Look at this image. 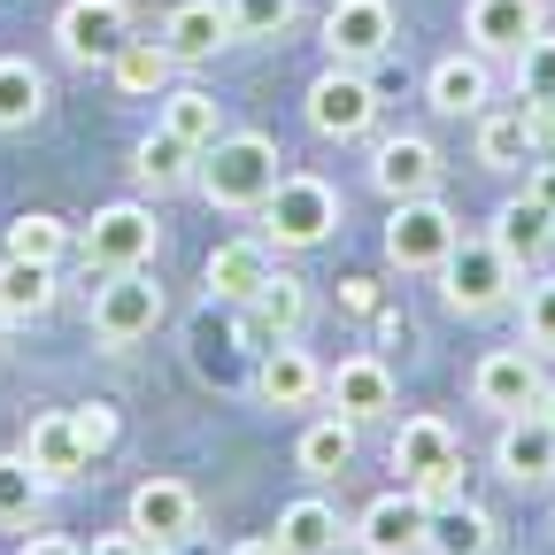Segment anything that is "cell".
I'll use <instances>...</instances> for the list:
<instances>
[{
    "label": "cell",
    "instance_id": "44dd1931",
    "mask_svg": "<svg viewBox=\"0 0 555 555\" xmlns=\"http://www.w3.org/2000/svg\"><path fill=\"white\" fill-rule=\"evenodd\" d=\"M425 101L440 108V116H478V108H494V62L486 54H440L433 69H425Z\"/></svg>",
    "mask_w": 555,
    "mask_h": 555
},
{
    "label": "cell",
    "instance_id": "9c48e42d",
    "mask_svg": "<svg viewBox=\"0 0 555 555\" xmlns=\"http://www.w3.org/2000/svg\"><path fill=\"white\" fill-rule=\"evenodd\" d=\"M124 39H131V9H124V0H62V16H54V47H62V62L108 69Z\"/></svg>",
    "mask_w": 555,
    "mask_h": 555
},
{
    "label": "cell",
    "instance_id": "5bb4252c",
    "mask_svg": "<svg viewBox=\"0 0 555 555\" xmlns=\"http://www.w3.org/2000/svg\"><path fill=\"white\" fill-rule=\"evenodd\" d=\"M324 401L347 425H378V416H393V371L378 356H339L324 371Z\"/></svg>",
    "mask_w": 555,
    "mask_h": 555
},
{
    "label": "cell",
    "instance_id": "681fc988",
    "mask_svg": "<svg viewBox=\"0 0 555 555\" xmlns=\"http://www.w3.org/2000/svg\"><path fill=\"white\" fill-rule=\"evenodd\" d=\"M339 555H363V547H339Z\"/></svg>",
    "mask_w": 555,
    "mask_h": 555
},
{
    "label": "cell",
    "instance_id": "ab89813d",
    "mask_svg": "<svg viewBox=\"0 0 555 555\" xmlns=\"http://www.w3.org/2000/svg\"><path fill=\"white\" fill-rule=\"evenodd\" d=\"M416 494H425V509H448V502H463V494H470V470H463V463H448V470H433V478H416Z\"/></svg>",
    "mask_w": 555,
    "mask_h": 555
},
{
    "label": "cell",
    "instance_id": "ffe728a7",
    "mask_svg": "<svg viewBox=\"0 0 555 555\" xmlns=\"http://www.w3.org/2000/svg\"><path fill=\"white\" fill-rule=\"evenodd\" d=\"M486 240H494L517 270H540V262L555 255V208H540L532 193H509V201L494 208V224H486Z\"/></svg>",
    "mask_w": 555,
    "mask_h": 555
},
{
    "label": "cell",
    "instance_id": "603a6c76",
    "mask_svg": "<svg viewBox=\"0 0 555 555\" xmlns=\"http://www.w3.org/2000/svg\"><path fill=\"white\" fill-rule=\"evenodd\" d=\"M278 270V247L255 232V240H224L217 255H208V301H224V309H247L262 294V278Z\"/></svg>",
    "mask_w": 555,
    "mask_h": 555
},
{
    "label": "cell",
    "instance_id": "cb8c5ba5",
    "mask_svg": "<svg viewBox=\"0 0 555 555\" xmlns=\"http://www.w3.org/2000/svg\"><path fill=\"white\" fill-rule=\"evenodd\" d=\"M278 555H339L347 547V517H339V502H324V494H301V502H286L278 509Z\"/></svg>",
    "mask_w": 555,
    "mask_h": 555
},
{
    "label": "cell",
    "instance_id": "e575fe53",
    "mask_svg": "<svg viewBox=\"0 0 555 555\" xmlns=\"http://www.w3.org/2000/svg\"><path fill=\"white\" fill-rule=\"evenodd\" d=\"M69 247H78V232H69L62 217H47V208H24V217L9 224V240H0V255H16V262H62Z\"/></svg>",
    "mask_w": 555,
    "mask_h": 555
},
{
    "label": "cell",
    "instance_id": "8d00e7d4",
    "mask_svg": "<svg viewBox=\"0 0 555 555\" xmlns=\"http://www.w3.org/2000/svg\"><path fill=\"white\" fill-rule=\"evenodd\" d=\"M509 62H517V101H555V31H547V24H540Z\"/></svg>",
    "mask_w": 555,
    "mask_h": 555
},
{
    "label": "cell",
    "instance_id": "7402d4cb",
    "mask_svg": "<svg viewBox=\"0 0 555 555\" xmlns=\"http://www.w3.org/2000/svg\"><path fill=\"white\" fill-rule=\"evenodd\" d=\"M301 324H309V286H301L294 270H270L262 294L240 309V332H247L255 347H270V339H301Z\"/></svg>",
    "mask_w": 555,
    "mask_h": 555
},
{
    "label": "cell",
    "instance_id": "b9f144b4",
    "mask_svg": "<svg viewBox=\"0 0 555 555\" xmlns=\"http://www.w3.org/2000/svg\"><path fill=\"white\" fill-rule=\"evenodd\" d=\"M525 193H532L540 208H555V155H532V163H525Z\"/></svg>",
    "mask_w": 555,
    "mask_h": 555
},
{
    "label": "cell",
    "instance_id": "52a82bcc",
    "mask_svg": "<svg viewBox=\"0 0 555 555\" xmlns=\"http://www.w3.org/2000/svg\"><path fill=\"white\" fill-rule=\"evenodd\" d=\"M540 386H547L540 347H525V339H517V347H494V356L470 363V401L494 416V425H502V416H525V409L540 401Z\"/></svg>",
    "mask_w": 555,
    "mask_h": 555
},
{
    "label": "cell",
    "instance_id": "2e32d148",
    "mask_svg": "<svg viewBox=\"0 0 555 555\" xmlns=\"http://www.w3.org/2000/svg\"><path fill=\"white\" fill-rule=\"evenodd\" d=\"M155 39L170 47L178 69H193V62H208V54H224L240 31H232V9H224V0H178V9L163 16Z\"/></svg>",
    "mask_w": 555,
    "mask_h": 555
},
{
    "label": "cell",
    "instance_id": "74e56055",
    "mask_svg": "<svg viewBox=\"0 0 555 555\" xmlns=\"http://www.w3.org/2000/svg\"><path fill=\"white\" fill-rule=\"evenodd\" d=\"M224 9H232V31L240 39H278V31H294L301 0H224Z\"/></svg>",
    "mask_w": 555,
    "mask_h": 555
},
{
    "label": "cell",
    "instance_id": "f1b7e54d",
    "mask_svg": "<svg viewBox=\"0 0 555 555\" xmlns=\"http://www.w3.org/2000/svg\"><path fill=\"white\" fill-rule=\"evenodd\" d=\"M54 309V262H16L0 255V324H31Z\"/></svg>",
    "mask_w": 555,
    "mask_h": 555
},
{
    "label": "cell",
    "instance_id": "ee69618b",
    "mask_svg": "<svg viewBox=\"0 0 555 555\" xmlns=\"http://www.w3.org/2000/svg\"><path fill=\"white\" fill-rule=\"evenodd\" d=\"M86 555H155V547H147V540H139V532L124 525V532H101V540H93Z\"/></svg>",
    "mask_w": 555,
    "mask_h": 555
},
{
    "label": "cell",
    "instance_id": "f546056e",
    "mask_svg": "<svg viewBox=\"0 0 555 555\" xmlns=\"http://www.w3.org/2000/svg\"><path fill=\"white\" fill-rule=\"evenodd\" d=\"M47 116V69L31 54H0V131H31Z\"/></svg>",
    "mask_w": 555,
    "mask_h": 555
},
{
    "label": "cell",
    "instance_id": "8fae6325",
    "mask_svg": "<svg viewBox=\"0 0 555 555\" xmlns=\"http://www.w3.org/2000/svg\"><path fill=\"white\" fill-rule=\"evenodd\" d=\"M124 525L147 540V547H185V540L201 532V494H193L185 478H139Z\"/></svg>",
    "mask_w": 555,
    "mask_h": 555
},
{
    "label": "cell",
    "instance_id": "e0dca14e",
    "mask_svg": "<svg viewBox=\"0 0 555 555\" xmlns=\"http://www.w3.org/2000/svg\"><path fill=\"white\" fill-rule=\"evenodd\" d=\"M255 393H262L270 409H309V401L324 393V363L309 356L301 339H270L262 363H255Z\"/></svg>",
    "mask_w": 555,
    "mask_h": 555
},
{
    "label": "cell",
    "instance_id": "7c38bea8",
    "mask_svg": "<svg viewBox=\"0 0 555 555\" xmlns=\"http://www.w3.org/2000/svg\"><path fill=\"white\" fill-rule=\"evenodd\" d=\"M317 31H324V54H332V62L371 69V62L393 47V0H332Z\"/></svg>",
    "mask_w": 555,
    "mask_h": 555
},
{
    "label": "cell",
    "instance_id": "1f68e13d",
    "mask_svg": "<svg viewBox=\"0 0 555 555\" xmlns=\"http://www.w3.org/2000/svg\"><path fill=\"white\" fill-rule=\"evenodd\" d=\"M108 78H116L124 93H139V101H163V93H170V78H178V62H170V47H163V39H124V47H116V62H108Z\"/></svg>",
    "mask_w": 555,
    "mask_h": 555
},
{
    "label": "cell",
    "instance_id": "c3c4849f",
    "mask_svg": "<svg viewBox=\"0 0 555 555\" xmlns=\"http://www.w3.org/2000/svg\"><path fill=\"white\" fill-rule=\"evenodd\" d=\"M232 555H278V540H240Z\"/></svg>",
    "mask_w": 555,
    "mask_h": 555
},
{
    "label": "cell",
    "instance_id": "9a60e30c",
    "mask_svg": "<svg viewBox=\"0 0 555 555\" xmlns=\"http://www.w3.org/2000/svg\"><path fill=\"white\" fill-rule=\"evenodd\" d=\"M24 455H31V470H39L47 486H69V478H86V470H93V440L78 433V416H69V409H47V416H31V433H24Z\"/></svg>",
    "mask_w": 555,
    "mask_h": 555
},
{
    "label": "cell",
    "instance_id": "3957f363",
    "mask_svg": "<svg viewBox=\"0 0 555 555\" xmlns=\"http://www.w3.org/2000/svg\"><path fill=\"white\" fill-rule=\"evenodd\" d=\"M525 286V270L494 247V240H455V255L440 262V301L455 317H502Z\"/></svg>",
    "mask_w": 555,
    "mask_h": 555
},
{
    "label": "cell",
    "instance_id": "7a4b0ae2",
    "mask_svg": "<svg viewBox=\"0 0 555 555\" xmlns=\"http://www.w3.org/2000/svg\"><path fill=\"white\" fill-rule=\"evenodd\" d=\"M339 232V193H332V178H317V170H286L270 185V201H262V240L278 247V255H309V247H324Z\"/></svg>",
    "mask_w": 555,
    "mask_h": 555
},
{
    "label": "cell",
    "instance_id": "ba28073f",
    "mask_svg": "<svg viewBox=\"0 0 555 555\" xmlns=\"http://www.w3.org/2000/svg\"><path fill=\"white\" fill-rule=\"evenodd\" d=\"M425 532H433V509H425L416 486H393V494L363 502L356 525H347V540L363 555H425Z\"/></svg>",
    "mask_w": 555,
    "mask_h": 555
},
{
    "label": "cell",
    "instance_id": "30bf717a",
    "mask_svg": "<svg viewBox=\"0 0 555 555\" xmlns=\"http://www.w3.org/2000/svg\"><path fill=\"white\" fill-rule=\"evenodd\" d=\"M371 124H378V86L363 78V69L332 62L309 86V131L317 139H371Z\"/></svg>",
    "mask_w": 555,
    "mask_h": 555
},
{
    "label": "cell",
    "instance_id": "60d3db41",
    "mask_svg": "<svg viewBox=\"0 0 555 555\" xmlns=\"http://www.w3.org/2000/svg\"><path fill=\"white\" fill-rule=\"evenodd\" d=\"M69 416H78V433L93 440V455H101V448H116V416H108L101 401H93V409H69Z\"/></svg>",
    "mask_w": 555,
    "mask_h": 555
},
{
    "label": "cell",
    "instance_id": "8992f818",
    "mask_svg": "<svg viewBox=\"0 0 555 555\" xmlns=\"http://www.w3.org/2000/svg\"><path fill=\"white\" fill-rule=\"evenodd\" d=\"M163 286L147 270H101V286H93V339L101 347H139V339H155L163 324Z\"/></svg>",
    "mask_w": 555,
    "mask_h": 555
},
{
    "label": "cell",
    "instance_id": "d590c367",
    "mask_svg": "<svg viewBox=\"0 0 555 555\" xmlns=\"http://www.w3.org/2000/svg\"><path fill=\"white\" fill-rule=\"evenodd\" d=\"M247 332H240V317H224V301H208L201 317H193V363L208 371V378H232V347H240Z\"/></svg>",
    "mask_w": 555,
    "mask_h": 555
},
{
    "label": "cell",
    "instance_id": "d6986e66",
    "mask_svg": "<svg viewBox=\"0 0 555 555\" xmlns=\"http://www.w3.org/2000/svg\"><path fill=\"white\" fill-rule=\"evenodd\" d=\"M532 31H540V0H463V39H470V54H486V62L517 54Z\"/></svg>",
    "mask_w": 555,
    "mask_h": 555
},
{
    "label": "cell",
    "instance_id": "ac0fdd59",
    "mask_svg": "<svg viewBox=\"0 0 555 555\" xmlns=\"http://www.w3.org/2000/svg\"><path fill=\"white\" fill-rule=\"evenodd\" d=\"M494 470L509 486H547L555 478V425L547 416H502V433H494Z\"/></svg>",
    "mask_w": 555,
    "mask_h": 555
},
{
    "label": "cell",
    "instance_id": "bcb514c9",
    "mask_svg": "<svg viewBox=\"0 0 555 555\" xmlns=\"http://www.w3.org/2000/svg\"><path fill=\"white\" fill-rule=\"evenodd\" d=\"M16 555H86V547H78V540H62V532H31Z\"/></svg>",
    "mask_w": 555,
    "mask_h": 555
},
{
    "label": "cell",
    "instance_id": "4dcf8cb0",
    "mask_svg": "<svg viewBox=\"0 0 555 555\" xmlns=\"http://www.w3.org/2000/svg\"><path fill=\"white\" fill-rule=\"evenodd\" d=\"M155 124L178 131L185 147H217V139H224V101H217V93H201V86H170Z\"/></svg>",
    "mask_w": 555,
    "mask_h": 555
},
{
    "label": "cell",
    "instance_id": "277c9868",
    "mask_svg": "<svg viewBox=\"0 0 555 555\" xmlns=\"http://www.w3.org/2000/svg\"><path fill=\"white\" fill-rule=\"evenodd\" d=\"M463 224H455V208L440 193H416V201H393V217H386V262L401 278H440V262L455 255Z\"/></svg>",
    "mask_w": 555,
    "mask_h": 555
},
{
    "label": "cell",
    "instance_id": "7bdbcfd3",
    "mask_svg": "<svg viewBox=\"0 0 555 555\" xmlns=\"http://www.w3.org/2000/svg\"><path fill=\"white\" fill-rule=\"evenodd\" d=\"M525 124H532V147L555 155V101H525Z\"/></svg>",
    "mask_w": 555,
    "mask_h": 555
},
{
    "label": "cell",
    "instance_id": "d6a6232c",
    "mask_svg": "<svg viewBox=\"0 0 555 555\" xmlns=\"http://www.w3.org/2000/svg\"><path fill=\"white\" fill-rule=\"evenodd\" d=\"M47 494H54V486L31 470V455H24V448L0 455V532H24V525L47 509Z\"/></svg>",
    "mask_w": 555,
    "mask_h": 555
},
{
    "label": "cell",
    "instance_id": "f35d334b",
    "mask_svg": "<svg viewBox=\"0 0 555 555\" xmlns=\"http://www.w3.org/2000/svg\"><path fill=\"white\" fill-rule=\"evenodd\" d=\"M517 324H525V347H555V270L517 286Z\"/></svg>",
    "mask_w": 555,
    "mask_h": 555
},
{
    "label": "cell",
    "instance_id": "4316f807",
    "mask_svg": "<svg viewBox=\"0 0 555 555\" xmlns=\"http://www.w3.org/2000/svg\"><path fill=\"white\" fill-rule=\"evenodd\" d=\"M494 540H502V525H494V509H478V502L463 494V502H448V509H433V532H425V555H494Z\"/></svg>",
    "mask_w": 555,
    "mask_h": 555
},
{
    "label": "cell",
    "instance_id": "836d02e7",
    "mask_svg": "<svg viewBox=\"0 0 555 555\" xmlns=\"http://www.w3.org/2000/svg\"><path fill=\"white\" fill-rule=\"evenodd\" d=\"M356 433H363V425H347V416H332V409H324L317 425L294 440V463H301L309 478H339L347 463H356Z\"/></svg>",
    "mask_w": 555,
    "mask_h": 555
},
{
    "label": "cell",
    "instance_id": "7dc6e473",
    "mask_svg": "<svg viewBox=\"0 0 555 555\" xmlns=\"http://www.w3.org/2000/svg\"><path fill=\"white\" fill-rule=\"evenodd\" d=\"M532 416H547V425H555V378L540 386V401H532Z\"/></svg>",
    "mask_w": 555,
    "mask_h": 555
},
{
    "label": "cell",
    "instance_id": "f6af8a7d",
    "mask_svg": "<svg viewBox=\"0 0 555 555\" xmlns=\"http://www.w3.org/2000/svg\"><path fill=\"white\" fill-rule=\"evenodd\" d=\"M339 309L371 317V309H378V286H371V278H347V286H339Z\"/></svg>",
    "mask_w": 555,
    "mask_h": 555
},
{
    "label": "cell",
    "instance_id": "83f0119b",
    "mask_svg": "<svg viewBox=\"0 0 555 555\" xmlns=\"http://www.w3.org/2000/svg\"><path fill=\"white\" fill-rule=\"evenodd\" d=\"M131 170H139V185H155V193H178V185H193V170H201V147H185L178 131H147L131 147Z\"/></svg>",
    "mask_w": 555,
    "mask_h": 555
},
{
    "label": "cell",
    "instance_id": "5b68a950",
    "mask_svg": "<svg viewBox=\"0 0 555 555\" xmlns=\"http://www.w3.org/2000/svg\"><path fill=\"white\" fill-rule=\"evenodd\" d=\"M78 255H86V270H147L163 255V217L147 201H108L78 232Z\"/></svg>",
    "mask_w": 555,
    "mask_h": 555
},
{
    "label": "cell",
    "instance_id": "6da1fadb",
    "mask_svg": "<svg viewBox=\"0 0 555 555\" xmlns=\"http://www.w3.org/2000/svg\"><path fill=\"white\" fill-rule=\"evenodd\" d=\"M286 178V155H278V139L270 131H224L217 147H201V170H193V193L208 208H262L270 185Z\"/></svg>",
    "mask_w": 555,
    "mask_h": 555
},
{
    "label": "cell",
    "instance_id": "4fadbf2b",
    "mask_svg": "<svg viewBox=\"0 0 555 555\" xmlns=\"http://www.w3.org/2000/svg\"><path fill=\"white\" fill-rule=\"evenodd\" d=\"M440 147L425 131H393V139H378L371 147V185L386 193V201H416V193H440Z\"/></svg>",
    "mask_w": 555,
    "mask_h": 555
},
{
    "label": "cell",
    "instance_id": "d4e9b609",
    "mask_svg": "<svg viewBox=\"0 0 555 555\" xmlns=\"http://www.w3.org/2000/svg\"><path fill=\"white\" fill-rule=\"evenodd\" d=\"M448 463H463V440H455L448 416H401V433H393V470H401V486L433 478V470H448Z\"/></svg>",
    "mask_w": 555,
    "mask_h": 555
},
{
    "label": "cell",
    "instance_id": "484cf974",
    "mask_svg": "<svg viewBox=\"0 0 555 555\" xmlns=\"http://www.w3.org/2000/svg\"><path fill=\"white\" fill-rule=\"evenodd\" d=\"M470 124H478V131H470L478 170H502V178H509V170H525V163L540 155V147H532V124H525V101H517V108H478Z\"/></svg>",
    "mask_w": 555,
    "mask_h": 555
}]
</instances>
